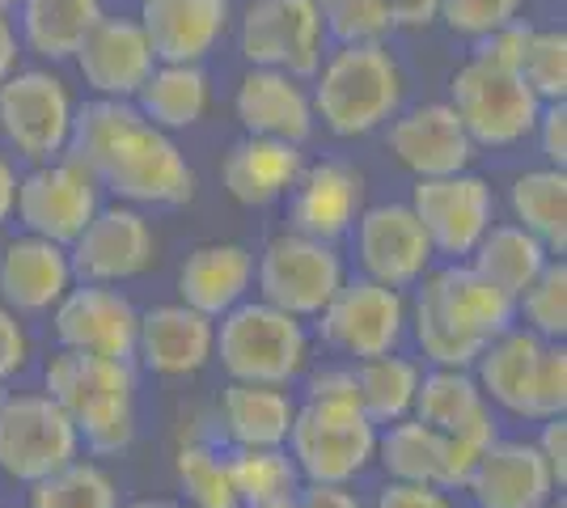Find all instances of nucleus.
I'll return each instance as SVG.
<instances>
[{"instance_id": "1", "label": "nucleus", "mask_w": 567, "mask_h": 508, "mask_svg": "<svg viewBox=\"0 0 567 508\" xmlns=\"http://www.w3.org/2000/svg\"><path fill=\"white\" fill-rule=\"evenodd\" d=\"M64 157L85 166L102 191L132 208H183L195 199V169L178 141L141 120L132 102L94 97L76 106Z\"/></svg>"}, {"instance_id": "2", "label": "nucleus", "mask_w": 567, "mask_h": 508, "mask_svg": "<svg viewBox=\"0 0 567 508\" xmlns=\"http://www.w3.org/2000/svg\"><path fill=\"white\" fill-rule=\"evenodd\" d=\"M517 322L513 297L487 284L471 263L427 271L415 301L406 305V326L436 369H471L483 343Z\"/></svg>"}, {"instance_id": "3", "label": "nucleus", "mask_w": 567, "mask_h": 508, "mask_svg": "<svg viewBox=\"0 0 567 508\" xmlns=\"http://www.w3.org/2000/svg\"><path fill=\"white\" fill-rule=\"evenodd\" d=\"M43 394L76 424L81 445L97 458H118L136 440V364L55 348L43 369Z\"/></svg>"}, {"instance_id": "4", "label": "nucleus", "mask_w": 567, "mask_h": 508, "mask_svg": "<svg viewBox=\"0 0 567 508\" xmlns=\"http://www.w3.org/2000/svg\"><path fill=\"white\" fill-rule=\"evenodd\" d=\"M313 120L339 136L355 141L378 132L402 111V69L385 43H343L322 60L309 90Z\"/></svg>"}, {"instance_id": "5", "label": "nucleus", "mask_w": 567, "mask_h": 508, "mask_svg": "<svg viewBox=\"0 0 567 508\" xmlns=\"http://www.w3.org/2000/svg\"><path fill=\"white\" fill-rule=\"evenodd\" d=\"M213 361L229 382L250 386H292L309 369V331L301 318L284 314L267 301H241L216 318Z\"/></svg>"}, {"instance_id": "6", "label": "nucleus", "mask_w": 567, "mask_h": 508, "mask_svg": "<svg viewBox=\"0 0 567 508\" xmlns=\"http://www.w3.org/2000/svg\"><path fill=\"white\" fill-rule=\"evenodd\" d=\"M378 433L355 398H306L284 449L306 484H352L378 458Z\"/></svg>"}, {"instance_id": "7", "label": "nucleus", "mask_w": 567, "mask_h": 508, "mask_svg": "<svg viewBox=\"0 0 567 508\" xmlns=\"http://www.w3.org/2000/svg\"><path fill=\"white\" fill-rule=\"evenodd\" d=\"M343 280H348V267H343V255L334 250V242H318L297 229L276 234L255 259L259 301L301 318V322L322 314Z\"/></svg>"}, {"instance_id": "8", "label": "nucleus", "mask_w": 567, "mask_h": 508, "mask_svg": "<svg viewBox=\"0 0 567 508\" xmlns=\"http://www.w3.org/2000/svg\"><path fill=\"white\" fill-rule=\"evenodd\" d=\"M450 106L462 120L474 148H513L520 145L534 123L543 102L520 81V73L492 69L483 60H466L450 81Z\"/></svg>"}, {"instance_id": "9", "label": "nucleus", "mask_w": 567, "mask_h": 508, "mask_svg": "<svg viewBox=\"0 0 567 508\" xmlns=\"http://www.w3.org/2000/svg\"><path fill=\"white\" fill-rule=\"evenodd\" d=\"M81 458V433L48 394H4L0 398V475L13 484H39L60 466Z\"/></svg>"}, {"instance_id": "10", "label": "nucleus", "mask_w": 567, "mask_h": 508, "mask_svg": "<svg viewBox=\"0 0 567 508\" xmlns=\"http://www.w3.org/2000/svg\"><path fill=\"white\" fill-rule=\"evenodd\" d=\"M72 102L69 81L51 69H18L0 81V136L30 166L64 157L72 136Z\"/></svg>"}, {"instance_id": "11", "label": "nucleus", "mask_w": 567, "mask_h": 508, "mask_svg": "<svg viewBox=\"0 0 567 508\" xmlns=\"http://www.w3.org/2000/svg\"><path fill=\"white\" fill-rule=\"evenodd\" d=\"M406 208L424 225L432 255L450 263H466L474 246L483 242V234L496 225V191L474 169L445 178H415Z\"/></svg>"}, {"instance_id": "12", "label": "nucleus", "mask_w": 567, "mask_h": 508, "mask_svg": "<svg viewBox=\"0 0 567 508\" xmlns=\"http://www.w3.org/2000/svg\"><path fill=\"white\" fill-rule=\"evenodd\" d=\"M406 305L411 301L402 289L355 276V280L339 284L327 310L318 314V335L331 352L348 356L352 364L399 352L402 335H406Z\"/></svg>"}, {"instance_id": "13", "label": "nucleus", "mask_w": 567, "mask_h": 508, "mask_svg": "<svg viewBox=\"0 0 567 508\" xmlns=\"http://www.w3.org/2000/svg\"><path fill=\"white\" fill-rule=\"evenodd\" d=\"M327 25L313 0H250L237 22V51L250 69H280V73L309 81L322 69Z\"/></svg>"}, {"instance_id": "14", "label": "nucleus", "mask_w": 567, "mask_h": 508, "mask_svg": "<svg viewBox=\"0 0 567 508\" xmlns=\"http://www.w3.org/2000/svg\"><path fill=\"white\" fill-rule=\"evenodd\" d=\"M72 276L81 284H127L141 280L157 263V234L153 220L132 204H102L94 220L69 246Z\"/></svg>"}, {"instance_id": "15", "label": "nucleus", "mask_w": 567, "mask_h": 508, "mask_svg": "<svg viewBox=\"0 0 567 508\" xmlns=\"http://www.w3.org/2000/svg\"><path fill=\"white\" fill-rule=\"evenodd\" d=\"M102 208V187L85 166H76L72 157L39 162L30 174L18 178V204L13 212L25 225V234L48 238V242L72 246L76 234L94 220Z\"/></svg>"}, {"instance_id": "16", "label": "nucleus", "mask_w": 567, "mask_h": 508, "mask_svg": "<svg viewBox=\"0 0 567 508\" xmlns=\"http://www.w3.org/2000/svg\"><path fill=\"white\" fill-rule=\"evenodd\" d=\"M136 331L141 310L127 292L111 284H72L55 310H51V335L69 352L106 356V361H132L136 356Z\"/></svg>"}, {"instance_id": "17", "label": "nucleus", "mask_w": 567, "mask_h": 508, "mask_svg": "<svg viewBox=\"0 0 567 508\" xmlns=\"http://www.w3.org/2000/svg\"><path fill=\"white\" fill-rule=\"evenodd\" d=\"M360 271L390 289H411L432 271V246L424 225L406 204H364L352 225Z\"/></svg>"}, {"instance_id": "18", "label": "nucleus", "mask_w": 567, "mask_h": 508, "mask_svg": "<svg viewBox=\"0 0 567 508\" xmlns=\"http://www.w3.org/2000/svg\"><path fill=\"white\" fill-rule=\"evenodd\" d=\"M364 169L343 162V157H327L301 169L297 187L288 191V229L318 238V242H339L352 234L355 217L364 212Z\"/></svg>"}, {"instance_id": "19", "label": "nucleus", "mask_w": 567, "mask_h": 508, "mask_svg": "<svg viewBox=\"0 0 567 508\" xmlns=\"http://www.w3.org/2000/svg\"><path fill=\"white\" fill-rule=\"evenodd\" d=\"M385 148L415 178L462 174L474 162V141L453 115L450 102H420L411 111H399L385 132Z\"/></svg>"}, {"instance_id": "20", "label": "nucleus", "mask_w": 567, "mask_h": 508, "mask_svg": "<svg viewBox=\"0 0 567 508\" xmlns=\"http://www.w3.org/2000/svg\"><path fill=\"white\" fill-rule=\"evenodd\" d=\"M72 60L94 97H115V102H132L148 73L157 69V55L136 18H102Z\"/></svg>"}, {"instance_id": "21", "label": "nucleus", "mask_w": 567, "mask_h": 508, "mask_svg": "<svg viewBox=\"0 0 567 508\" xmlns=\"http://www.w3.org/2000/svg\"><path fill=\"white\" fill-rule=\"evenodd\" d=\"M234 0H141V22L157 64H204L225 39Z\"/></svg>"}, {"instance_id": "22", "label": "nucleus", "mask_w": 567, "mask_h": 508, "mask_svg": "<svg viewBox=\"0 0 567 508\" xmlns=\"http://www.w3.org/2000/svg\"><path fill=\"white\" fill-rule=\"evenodd\" d=\"M216 322L187 310L183 301L174 305H153L141 310V331H136V356L148 373L157 377H195L213 364Z\"/></svg>"}, {"instance_id": "23", "label": "nucleus", "mask_w": 567, "mask_h": 508, "mask_svg": "<svg viewBox=\"0 0 567 508\" xmlns=\"http://www.w3.org/2000/svg\"><path fill=\"white\" fill-rule=\"evenodd\" d=\"M234 115L246 136L306 145L313 132V106H309L306 81L280 73V69H250L237 81Z\"/></svg>"}, {"instance_id": "24", "label": "nucleus", "mask_w": 567, "mask_h": 508, "mask_svg": "<svg viewBox=\"0 0 567 508\" xmlns=\"http://www.w3.org/2000/svg\"><path fill=\"white\" fill-rule=\"evenodd\" d=\"M411 415L420 424H427V428H436V433L478 449V454L492 440H499L492 403L483 398V390H478L471 369H432V373H424L420 390H415Z\"/></svg>"}, {"instance_id": "25", "label": "nucleus", "mask_w": 567, "mask_h": 508, "mask_svg": "<svg viewBox=\"0 0 567 508\" xmlns=\"http://www.w3.org/2000/svg\"><path fill=\"white\" fill-rule=\"evenodd\" d=\"M72 284L69 246L22 234L0 250V301L13 314H51Z\"/></svg>"}, {"instance_id": "26", "label": "nucleus", "mask_w": 567, "mask_h": 508, "mask_svg": "<svg viewBox=\"0 0 567 508\" xmlns=\"http://www.w3.org/2000/svg\"><path fill=\"white\" fill-rule=\"evenodd\" d=\"M466 491L478 508H546L559 487L534 440H492Z\"/></svg>"}, {"instance_id": "27", "label": "nucleus", "mask_w": 567, "mask_h": 508, "mask_svg": "<svg viewBox=\"0 0 567 508\" xmlns=\"http://www.w3.org/2000/svg\"><path fill=\"white\" fill-rule=\"evenodd\" d=\"M250 289H255V250L241 242L195 246L178 267V301L213 322L241 301H250Z\"/></svg>"}, {"instance_id": "28", "label": "nucleus", "mask_w": 567, "mask_h": 508, "mask_svg": "<svg viewBox=\"0 0 567 508\" xmlns=\"http://www.w3.org/2000/svg\"><path fill=\"white\" fill-rule=\"evenodd\" d=\"M301 169H306L301 145L241 136L237 145H229L225 162H220V187L241 208H271V204L288 199Z\"/></svg>"}, {"instance_id": "29", "label": "nucleus", "mask_w": 567, "mask_h": 508, "mask_svg": "<svg viewBox=\"0 0 567 508\" xmlns=\"http://www.w3.org/2000/svg\"><path fill=\"white\" fill-rule=\"evenodd\" d=\"M297 419L288 386L229 382L216 398V428L234 449H284Z\"/></svg>"}, {"instance_id": "30", "label": "nucleus", "mask_w": 567, "mask_h": 508, "mask_svg": "<svg viewBox=\"0 0 567 508\" xmlns=\"http://www.w3.org/2000/svg\"><path fill=\"white\" fill-rule=\"evenodd\" d=\"M538 356H543V339L529 335L525 326H508L492 343H483L471 373L492 407H504L508 415H520V419H534Z\"/></svg>"}, {"instance_id": "31", "label": "nucleus", "mask_w": 567, "mask_h": 508, "mask_svg": "<svg viewBox=\"0 0 567 508\" xmlns=\"http://www.w3.org/2000/svg\"><path fill=\"white\" fill-rule=\"evenodd\" d=\"M132 106L162 132H187L208 115L213 106V81L199 64H157L144 81Z\"/></svg>"}, {"instance_id": "32", "label": "nucleus", "mask_w": 567, "mask_h": 508, "mask_svg": "<svg viewBox=\"0 0 567 508\" xmlns=\"http://www.w3.org/2000/svg\"><path fill=\"white\" fill-rule=\"evenodd\" d=\"M18 18L25 48L60 64L81 51L85 34L106 18V9L102 0H18Z\"/></svg>"}, {"instance_id": "33", "label": "nucleus", "mask_w": 567, "mask_h": 508, "mask_svg": "<svg viewBox=\"0 0 567 508\" xmlns=\"http://www.w3.org/2000/svg\"><path fill=\"white\" fill-rule=\"evenodd\" d=\"M390 479L399 484H427L450 491V440L445 433L420 424L415 415H406L399 424H385L378 433V458Z\"/></svg>"}, {"instance_id": "34", "label": "nucleus", "mask_w": 567, "mask_h": 508, "mask_svg": "<svg viewBox=\"0 0 567 508\" xmlns=\"http://www.w3.org/2000/svg\"><path fill=\"white\" fill-rule=\"evenodd\" d=\"M466 263H471L487 284H496L504 297L517 301L520 292L543 276V267L550 263V250H546L534 234H525L520 225L508 220V225H492V229L483 234V242L474 246Z\"/></svg>"}, {"instance_id": "35", "label": "nucleus", "mask_w": 567, "mask_h": 508, "mask_svg": "<svg viewBox=\"0 0 567 508\" xmlns=\"http://www.w3.org/2000/svg\"><path fill=\"white\" fill-rule=\"evenodd\" d=\"M513 225L534 234L550 255L567 250V169H525L508 187Z\"/></svg>"}, {"instance_id": "36", "label": "nucleus", "mask_w": 567, "mask_h": 508, "mask_svg": "<svg viewBox=\"0 0 567 508\" xmlns=\"http://www.w3.org/2000/svg\"><path fill=\"white\" fill-rule=\"evenodd\" d=\"M424 369L399 356V352H385V356H369V361L352 364V382H355V403L360 412L369 415L378 428L385 424H399L415 407V390H420Z\"/></svg>"}, {"instance_id": "37", "label": "nucleus", "mask_w": 567, "mask_h": 508, "mask_svg": "<svg viewBox=\"0 0 567 508\" xmlns=\"http://www.w3.org/2000/svg\"><path fill=\"white\" fill-rule=\"evenodd\" d=\"M225 462H229V484L241 508L292 500L301 491V475L288 449H229Z\"/></svg>"}, {"instance_id": "38", "label": "nucleus", "mask_w": 567, "mask_h": 508, "mask_svg": "<svg viewBox=\"0 0 567 508\" xmlns=\"http://www.w3.org/2000/svg\"><path fill=\"white\" fill-rule=\"evenodd\" d=\"M30 508H118V484L97 462L72 458L55 475L30 484Z\"/></svg>"}, {"instance_id": "39", "label": "nucleus", "mask_w": 567, "mask_h": 508, "mask_svg": "<svg viewBox=\"0 0 567 508\" xmlns=\"http://www.w3.org/2000/svg\"><path fill=\"white\" fill-rule=\"evenodd\" d=\"M174 479L190 508H241L229 484V462L213 440H183L174 449Z\"/></svg>"}, {"instance_id": "40", "label": "nucleus", "mask_w": 567, "mask_h": 508, "mask_svg": "<svg viewBox=\"0 0 567 508\" xmlns=\"http://www.w3.org/2000/svg\"><path fill=\"white\" fill-rule=\"evenodd\" d=\"M517 318L529 335H538L543 343H564L567 335V263L564 259H550L543 267V276L520 292Z\"/></svg>"}, {"instance_id": "41", "label": "nucleus", "mask_w": 567, "mask_h": 508, "mask_svg": "<svg viewBox=\"0 0 567 508\" xmlns=\"http://www.w3.org/2000/svg\"><path fill=\"white\" fill-rule=\"evenodd\" d=\"M520 81L538 94V102H567V34L534 30L520 55Z\"/></svg>"}, {"instance_id": "42", "label": "nucleus", "mask_w": 567, "mask_h": 508, "mask_svg": "<svg viewBox=\"0 0 567 508\" xmlns=\"http://www.w3.org/2000/svg\"><path fill=\"white\" fill-rule=\"evenodd\" d=\"M318 18L327 25V34L343 43H385V34L394 30L385 18L381 0H313Z\"/></svg>"}, {"instance_id": "43", "label": "nucleus", "mask_w": 567, "mask_h": 508, "mask_svg": "<svg viewBox=\"0 0 567 508\" xmlns=\"http://www.w3.org/2000/svg\"><path fill=\"white\" fill-rule=\"evenodd\" d=\"M525 0H441V22L462 39H483L499 25L517 22Z\"/></svg>"}, {"instance_id": "44", "label": "nucleus", "mask_w": 567, "mask_h": 508, "mask_svg": "<svg viewBox=\"0 0 567 508\" xmlns=\"http://www.w3.org/2000/svg\"><path fill=\"white\" fill-rule=\"evenodd\" d=\"M559 415H567V348L543 343L534 377V419H559Z\"/></svg>"}, {"instance_id": "45", "label": "nucleus", "mask_w": 567, "mask_h": 508, "mask_svg": "<svg viewBox=\"0 0 567 508\" xmlns=\"http://www.w3.org/2000/svg\"><path fill=\"white\" fill-rule=\"evenodd\" d=\"M529 34H534V25H525L520 18L517 22H508V25H499V30H492V34L474 39V60H483V64H492V69H508V73H517Z\"/></svg>"}, {"instance_id": "46", "label": "nucleus", "mask_w": 567, "mask_h": 508, "mask_svg": "<svg viewBox=\"0 0 567 508\" xmlns=\"http://www.w3.org/2000/svg\"><path fill=\"white\" fill-rule=\"evenodd\" d=\"M25 364H30V335H25L22 326V314H13L0 301V386L9 377H18Z\"/></svg>"}, {"instance_id": "47", "label": "nucleus", "mask_w": 567, "mask_h": 508, "mask_svg": "<svg viewBox=\"0 0 567 508\" xmlns=\"http://www.w3.org/2000/svg\"><path fill=\"white\" fill-rule=\"evenodd\" d=\"M538 141H543V157L555 169L567 166V102H543L538 123H534Z\"/></svg>"}, {"instance_id": "48", "label": "nucleus", "mask_w": 567, "mask_h": 508, "mask_svg": "<svg viewBox=\"0 0 567 508\" xmlns=\"http://www.w3.org/2000/svg\"><path fill=\"white\" fill-rule=\"evenodd\" d=\"M373 508H453V505H450V491H441V487L399 484V479H390V484L378 491Z\"/></svg>"}, {"instance_id": "49", "label": "nucleus", "mask_w": 567, "mask_h": 508, "mask_svg": "<svg viewBox=\"0 0 567 508\" xmlns=\"http://www.w3.org/2000/svg\"><path fill=\"white\" fill-rule=\"evenodd\" d=\"M534 445H538V454H543L555 487L564 491L567 487V415H559V419H543V436H538Z\"/></svg>"}, {"instance_id": "50", "label": "nucleus", "mask_w": 567, "mask_h": 508, "mask_svg": "<svg viewBox=\"0 0 567 508\" xmlns=\"http://www.w3.org/2000/svg\"><path fill=\"white\" fill-rule=\"evenodd\" d=\"M394 30H424L441 22V0H381Z\"/></svg>"}, {"instance_id": "51", "label": "nucleus", "mask_w": 567, "mask_h": 508, "mask_svg": "<svg viewBox=\"0 0 567 508\" xmlns=\"http://www.w3.org/2000/svg\"><path fill=\"white\" fill-rule=\"evenodd\" d=\"M292 508H364L352 484H306L292 496Z\"/></svg>"}, {"instance_id": "52", "label": "nucleus", "mask_w": 567, "mask_h": 508, "mask_svg": "<svg viewBox=\"0 0 567 508\" xmlns=\"http://www.w3.org/2000/svg\"><path fill=\"white\" fill-rule=\"evenodd\" d=\"M306 398H355L352 364H348V369H322V373H309Z\"/></svg>"}, {"instance_id": "53", "label": "nucleus", "mask_w": 567, "mask_h": 508, "mask_svg": "<svg viewBox=\"0 0 567 508\" xmlns=\"http://www.w3.org/2000/svg\"><path fill=\"white\" fill-rule=\"evenodd\" d=\"M18 55H22V39H18L13 22L0 13V81H9L18 73Z\"/></svg>"}, {"instance_id": "54", "label": "nucleus", "mask_w": 567, "mask_h": 508, "mask_svg": "<svg viewBox=\"0 0 567 508\" xmlns=\"http://www.w3.org/2000/svg\"><path fill=\"white\" fill-rule=\"evenodd\" d=\"M13 204H18V169L0 153V229L13 220Z\"/></svg>"}, {"instance_id": "55", "label": "nucleus", "mask_w": 567, "mask_h": 508, "mask_svg": "<svg viewBox=\"0 0 567 508\" xmlns=\"http://www.w3.org/2000/svg\"><path fill=\"white\" fill-rule=\"evenodd\" d=\"M127 508H178V505H169V500H136V505Z\"/></svg>"}, {"instance_id": "56", "label": "nucleus", "mask_w": 567, "mask_h": 508, "mask_svg": "<svg viewBox=\"0 0 567 508\" xmlns=\"http://www.w3.org/2000/svg\"><path fill=\"white\" fill-rule=\"evenodd\" d=\"M255 508H292V500H271V505H255Z\"/></svg>"}, {"instance_id": "57", "label": "nucleus", "mask_w": 567, "mask_h": 508, "mask_svg": "<svg viewBox=\"0 0 567 508\" xmlns=\"http://www.w3.org/2000/svg\"><path fill=\"white\" fill-rule=\"evenodd\" d=\"M4 9H9V0H0V13H4Z\"/></svg>"}, {"instance_id": "58", "label": "nucleus", "mask_w": 567, "mask_h": 508, "mask_svg": "<svg viewBox=\"0 0 567 508\" xmlns=\"http://www.w3.org/2000/svg\"><path fill=\"white\" fill-rule=\"evenodd\" d=\"M555 508H567V505H564V496H559V505H555Z\"/></svg>"}, {"instance_id": "59", "label": "nucleus", "mask_w": 567, "mask_h": 508, "mask_svg": "<svg viewBox=\"0 0 567 508\" xmlns=\"http://www.w3.org/2000/svg\"><path fill=\"white\" fill-rule=\"evenodd\" d=\"M0 398H4V386H0Z\"/></svg>"}, {"instance_id": "60", "label": "nucleus", "mask_w": 567, "mask_h": 508, "mask_svg": "<svg viewBox=\"0 0 567 508\" xmlns=\"http://www.w3.org/2000/svg\"><path fill=\"white\" fill-rule=\"evenodd\" d=\"M9 4H18V0H9Z\"/></svg>"}]
</instances>
